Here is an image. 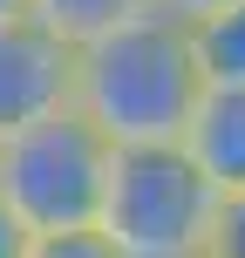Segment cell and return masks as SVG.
<instances>
[{
	"label": "cell",
	"mask_w": 245,
	"mask_h": 258,
	"mask_svg": "<svg viewBox=\"0 0 245 258\" xmlns=\"http://www.w3.org/2000/svg\"><path fill=\"white\" fill-rule=\"evenodd\" d=\"M205 61H198L191 21L164 7H143L129 21L82 41L75 68V109L103 122L109 143H177L205 95Z\"/></svg>",
	"instance_id": "cell-1"
},
{
	"label": "cell",
	"mask_w": 245,
	"mask_h": 258,
	"mask_svg": "<svg viewBox=\"0 0 245 258\" xmlns=\"http://www.w3.org/2000/svg\"><path fill=\"white\" fill-rule=\"evenodd\" d=\"M225 190L198 170L184 143H116L95 224L123 258H205Z\"/></svg>",
	"instance_id": "cell-2"
},
{
	"label": "cell",
	"mask_w": 245,
	"mask_h": 258,
	"mask_svg": "<svg viewBox=\"0 0 245 258\" xmlns=\"http://www.w3.org/2000/svg\"><path fill=\"white\" fill-rule=\"evenodd\" d=\"M109 163H116V143L103 136V122H89L82 109H55V116L0 136V204L34 238L82 231L103 211Z\"/></svg>",
	"instance_id": "cell-3"
},
{
	"label": "cell",
	"mask_w": 245,
	"mask_h": 258,
	"mask_svg": "<svg viewBox=\"0 0 245 258\" xmlns=\"http://www.w3.org/2000/svg\"><path fill=\"white\" fill-rule=\"evenodd\" d=\"M75 68H82V41L62 34L55 21H41L34 7L0 21V136L75 109Z\"/></svg>",
	"instance_id": "cell-4"
},
{
	"label": "cell",
	"mask_w": 245,
	"mask_h": 258,
	"mask_svg": "<svg viewBox=\"0 0 245 258\" xmlns=\"http://www.w3.org/2000/svg\"><path fill=\"white\" fill-rule=\"evenodd\" d=\"M177 143L198 156V170L225 197L245 190V82H205V95H198Z\"/></svg>",
	"instance_id": "cell-5"
},
{
	"label": "cell",
	"mask_w": 245,
	"mask_h": 258,
	"mask_svg": "<svg viewBox=\"0 0 245 258\" xmlns=\"http://www.w3.org/2000/svg\"><path fill=\"white\" fill-rule=\"evenodd\" d=\"M191 41H198V61L211 82H245V0L191 21Z\"/></svg>",
	"instance_id": "cell-6"
},
{
	"label": "cell",
	"mask_w": 245,
	"mask_h": 258,
	"mask_svg": "<svg viewBox=\"0 0 245 258\" xmlns=\"http://www.w3.org/2000/svg\"><path fill=\"white\" fill-rule=\"evenodd\" d=\"M27 7H34L41 21H55V27H62V34L89 41V34H103V27H116V21H129V14L157 7V0H27Z\"/></svg>",
	"instance_id": "cell-7"
},
{
	"label": "cell",
	"mask_w": 245,
	"mask_h": 258,
	"mask_svg": "<svg viewBox=\"0 0 245 258\" xmlns=\"http://www.w3.org/2000/svg\"><path fill=\"white\" fill-rule=\"evenodd\" d=\"M27 258H123V251L109 245L103 224H82V231H41L27 245Z\"/></svg>",
	"instance_id": "cell-8"
},
{
	"label": "cell",
	"mask_w": 245,
	"mask_h": 258,
	"mask_svg": "<svg viewBox=\"0 0 245 258\" xmlns=\"http://www.w3.org/2000/svg\"><path fill=\"white\" fill-rule=\"evenodd\" d=\"M211 258H245V190H232V197H225L218 231H211Z\"/></svg>",
	"instance_id": "cell-9"
},
{
	"label": "cell",
	"mask_w": 245,
	"mask_h": 258,
	"mask_svg": "<svg viewBox=\"0 0 245 258\" xmlns=\"http://www.w3.org/2000/svg\"><path fill=\"white\" fill-rule=\"evenodd\" d=\"M27 245H34V231H27V224L0 204V258H27Z\"/></svg>",
	"instance_id": "cell-10"
},
{
	"label": "cell",
	"mask_w": 245,
	"mask_h": 258,
	"mask_svg": "<svg viewBox=\"0 0 245 258\" xmlns=\"http://www.w3.org/2000/svg\"><path fill=\"white\" fill-rule=\"evenodd\" d=\"M164 14H177V21H205V14H218V7H232V0H157Z\"/></svg>",
	"instance_id": "cell-11"
},
{
	"label": "cell",
	"mask_w": 245,
	"mask_h": 258,
	"mask_svg": "<svg viewBox=\"0 0 245 258\" xmlns=\"http://www.w3.org/2000/svg\"><path fill=\"white\" fill-rule=\"evenodd\" d=\"M7 14H27V0H0V21H7Z\"/></svg>",
	"instance_id": "cell-12"
},
{
	"label": "cell",
	"mask_w": 245,
	"mask_h": 258,
	"mask_svg": "<svg viewBox=\"0 0 245 258\" xmlns=\"http://www.w3.org/2000/svg\"><path fill=\"white\" fill-rule=\"evenodd\" d=\"M205 258H211V251H205Z\"/></svg>",
	"instance_id": "cell-13"
}]
</instances>
